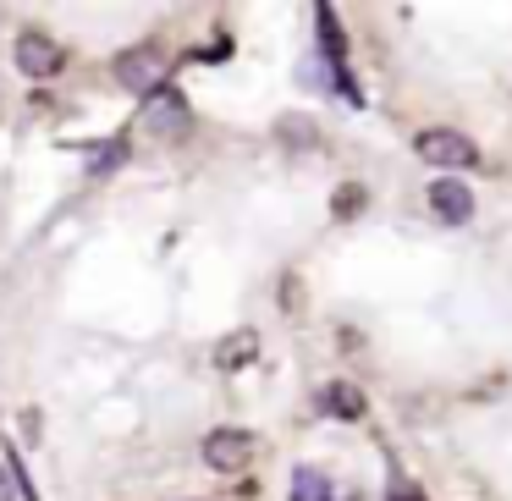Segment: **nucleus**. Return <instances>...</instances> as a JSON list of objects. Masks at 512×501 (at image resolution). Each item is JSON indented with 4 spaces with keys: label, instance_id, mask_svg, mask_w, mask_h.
I'll use <instances>...</instances> for the list:
<instances>
[{
    "label": "nucleus",
    "instance_id": "nucleus-13",
    "mask_svg": "<svg viewBox=\"0 0 512 501\" xmlns=\"http://www.w3.org/2000/svg\"><path fill=\"white\" fill-rule=\"evenodd\" d=\"M320 39H325V50H331V61H342V28H336L331 6H320Z\"/></svg>",
    "mask_w": 512,
    "mask_h": 501
},
{
    "label": "nucleus",
    "instance_id": "nucleus-9",
    "mask_svg": "<svg viewBox=\"0 0 512 501\" xmlns=\"http://www.w3.org/2000/svg\"><path fill=\"white\" fill-rule=\"evenodd\" d=\"M292 501H331V479L303 463L298 474H292Z\"/></svg>",
    "mask_w": 512,
    "mask_h": 501
},
{
    "label": "nucleus",
    "instance_id": "nucleus-5",
    "mask_svg": "<svg viewBox=\"0 0 512 501\" xmlns=\"http://www.w3.org/2000/svg\"><path fill=\"white\" fill-rule=\"evenodd\" d=\"M61 61L67 56H61V45L50 34H34V28H28V34L17 39V67H23L28 78H56Z\"/></svg>",
    "mask_w": 512,
    "mask_h": 501
},
{
    "label": "nucleus",
    "instance_id": "nucleus-6",
    "mask_svg": "<svg viewBox=\"0 0 512 501\" xmlns=\"http://www.w3.org/2000/svg\"><path fill=\"white\" fill-rule=\"evenodd\" d=\"M424 199H430L435 221H446V226H463L468 215H474V193H468V188H463V182H457V177H435Z\"/></svg>",
    "mask_w": 512,
    "mask_h": 501
},
{
    "label": "nucleus",
    "instance_id": "nucleus-4",
    "mask_svg": "<svg viewBox=\"0 0 512 501\" xmlns=\"http://www.w3.org/2000/svg\"><path fill=\"white\" fill-rule=\"evenodd\" d=\"M144 127L149 133H160V138H182L193 127V111H188V100H182L177 89H155L144 100Z\"/></svg>",
    "mask_w": 512,
    "mask_h": 501
},
{
    "label": "nucleus",
    "instance_id": "nucleus-12",
    "mask_svg": "<svg viewBox=\"0 0 512 501\" xmlns=\"http://www.w3.org/2000/svg\"><path fill=\"white\" fill-rule=\"evenodd\" d=\"M358 210H364V188H358V182H342L336 199H331V215H336V221H347V215H358Z\"/></svg>",
    "mask_w": 512,
    "mask_h": 501
},
{
    "label": "nucleus",
    "instance_id": "nucleus-10",
    "mask_svg": "<svg viewBox=\"0 0 512 501\" xmlns=\"http://www.w3.org/2000/svg\"><path fill=\"white\" fill-rule=\"evenodd\" d=\"M127 160V144L122 138H111V144H94L89 149V171H116Z\"/></svg>",
    "mask_w": 512,
    "mask_h": 501
},
{
    "label": "nucleus",
    "instance_id": "nucleus-11",
    "mask_svg": "<svg viewBox=\"0 0 512 501\" xmlns=\"http://www.w3.org/2000/svg\"><path fill=\"white\" fill-rule=\"evenodd\" d=\"M6 474H12V485H17L23 501H39V490H34V479H28V463L17 457V446H6Z\"/></svg>",
    "mask_w": 512,
    "mask_h": 501
},
{
    "label": "nucleus",
    "instance_id": "nucleus-1",
    "mask_svg": "<svg viewBox=\"0 0 512 501\" xmlns=\"http://www.w3.org/2000/svg\"><path fill=\"white\" fill-rule=\"evenodd\" d=\"M413 149H419V160H430V166H441V171H463L479 160V144L468 133H457V127H430V133H419Z\"/></svg>",
    "mask_w": 512,
    "mask_h": 501
},
{
    "label": "nucleus",
    "instance_id": "nucleus-7",
    "mask_svg": "<svg viewBox=\"0 0 512 501\" xmlns=\"http://www.w3.org/2000/svg\"><path fill=\"white\" fill-rule=\"evenodd\" d=\"M254 358H259V331H248V325H243V331H232L221 347H215V364H221V375H232V369H248Z\"/></svg>",
    "mask_w": 512,
    "mask_h": 501
},
{
    "label": "nucleus",
    "instance_id": "nucleus-8",
    "mask_svg": "<svg viewBox=\"0 0 512 501\" xmlns=\"http://www.w3.org/2000/svg\"><path fill=\"white\" fill-rule=\"evenodd\" d=\"M320 402H325V413H331V419H364V391L358 386H347V380H331V386L320 391Z\"/></svg>",
    "mask_w": 512,
    "mask_h": 501
},
{
    "label": "nucleus",
    "instance_id": "nucleus-2",
    "mask_svg": "<svg viewBox=\"0 0 512 501\" xmlns=\"http://www.w3.org/2000/svg\"><path fill=\"white\" fill-rule=\"evenodd\" d=\"M254 457H259V435H248V430H210L204 435V463L221 468V474H243Z\"/></svg>",
    "mask_w": 512,
    "mask_h": 501
},
{
    "label": "nucleus",
    "instance_id": "nucleus-3",
    "mask_svg": "<svg viewBox=\"0 0 512 501\" xmlns=\"http://www.w3.org/2000/svg\"><path fill=\"white\" fill-rule=\"evenodd\" d=\"M116 78H122L133 94H155L160 83H166V56H160L155 45L122 50V56H116Z\"/></svg>",
    "mask_w": 512,
    "mask_h": 501
},
{
    "label": "nucleus",
    "instance_id": "nucleus-14",
    "mask_svg": "<svg viewBox=\"0 0 512 501\" xmlns=\"http://www.w3.org/2000/svg\"><path fill=\"white\" fill-rule=\"evenodd\" d=\"M0 501H17L12 496V474H6V468H0Z\"/></svg>",
    "mask_w": 512,
    "mask_h": 501
}]
</instances>
